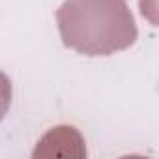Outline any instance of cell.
Masks as SVG:
<instances>
[{
	"mask_svg": "<svg viewBox=\"0 0 159 159\" xmlns=\"http://www.w3.org/2000/svg\"><path fill=\"white\" fill-rule=\"evenodd\" d=\"M62 43L84 56H111L137 39L125 0H66L56 11Z\"/></svg>",
	"mask_w": 159,
	"mask_h": 159,
	"instance_id": "1",
	"label": "cell"
},
{
	"mask_svg": "<svg viewBox=\"0 0 159 159\" xmlns=\"http://www.w3.org/2000/svg\"><path fill=\"white\" fill-rule=\"evenodd\" d=\"M10 103H11V81L6 73L0 71V122L10 111Z\"/></svg>",
	"mask_w": 159,
	"mask_h": 159,
	"instance_id": "2",
	"label": "cell"
}]
</instances>
